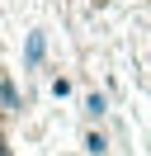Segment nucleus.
Masks as SVG:
<instances>
[{"label": "nucleus", "mask_w": 151, "mask_h": 156, "mask_svg": "<svg viewBox=\"0 0 151 156\" xmlns=\"http://www.w3.org/2000/svg\"><path fill=\"white\" fill-rule=\"evenodd\" d=\"M19 109H24V95L14 90L9 76H0V114H19Z\"/></svg>", "instance_id": "nucleus-1"}, {"label": "nucleus", "mask_w": 151, "mask_h": 156, "mask_svg": "<svg viewBox=\"0 0 151 156\" xmlns=\"http://www.w3.org/2000/svg\"><path fill=\"white\" fill-rule=\"evenodd\" d=\"M43 52H47V38H43V33H28V43H24V62H28V66H43Z\"/></svg>", "instance_id": "nucleus-2"}, {"label": "nucleus", "mask_w": 151, "mask_h": 156, "mask_svg": "<svg viewBox=\"0 0 151 156\" xmlns=\"http://www.w3.org/2000/svg\"><path fill=\"white\" fill-rule=\"evenodd\" d=\"M85 114H90V118H104V114H109V99H104L99 90H94V95H85Z\"/></svg>", "instance_id": "nucleus-3"}, {"label": "nucleus", "mask_w": 151, "mask_h": 156, "mask_svg": "<svg viewBox=\"0 0 151 156\" xmlns=\"http://www.w3.org/2000/svg\"><path fill=\"white\" fill-rule=\"evenodd\" d=\"M85 151H90V156H104V151H109L104 133H85Z\"/></svg>", "instance_id": "nucleus-4"}, {"label": "nucleus", "mask_w": 151, "mask_h": 156, "mask_svg": "<svg viewBox=\"0 0 151 156\" xmlns=\"http://www.w3.org/2000/svg\"><path fill=\"white\" fill-rule=\"evenodd\" d=\"M0 156H9V147H5V137H0Z\"/></svg>", "instance_id": "nucleus-5"}]
</instances>
